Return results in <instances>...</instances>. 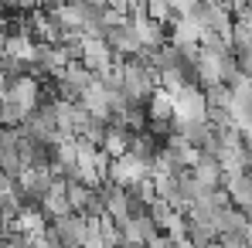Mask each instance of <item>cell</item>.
<instances>
[{
  "label": "cell",
  "instance_id": "cell-7",
  "mask_svg": "<svg viewBox=\"0 0 252 248\" xmlns=\"http://www.w3.org/2000/svg\"><path fill=\"white\" fill-rule=\"evenodd\" d=\"M129 21H133V31H136V38H140V44H143V48H157V44L170 41L167 31H164L167 24L154 21L147 10H133V14H129Z\"/></svg>",
  "mask_w": 252,
  "mask_h": 248
},
{
  "label": "cell",
  "instance_id": "cell-10",
  "mask_svg": "<svg viewBox=\"0 0 252 248\" xmlns=\"http://www.w3.org/2000/svg\"><path fill=\"white\" fill-rule=\"evenodd\" d=\"M24 109L17 106V102H10V99H0V126L3 129H10V126H21L24 123Z\"/></svg>",
  "mask_w": 252,
  "mask_h": 248
},
{
  "label": "cell",
  "instance_id": "cell-4",
  "mask_svg": "<svg viewBox=\"0 0 252 248\" xmlns=\"http://www.w3.org/2000/svg\"><path fill=\"white\" fill-rule=\"evenodd\" d=\"M51 180H55L51 166H24L17 173V191H21L24 204H38L44 197V191L51 187Z\"/></svg>",
  "mask_w": 252,
  "mask_h": 248
},
{
  "label": "cell",
  "instance_id": "cell-11",
  "mask_svg": "<svg viewBox=\"0 0 252 248\" xmlns=\"http://www.w3.org/2000/svg\"><path fill=\"white\" fill-rule=\"evenodd\" d=\"M89 3H95V7H109V0H89Z\"/></svg>",
  "mask_w": 252,
  "mask_h": 248
},
{
  "label": "cell",
  "instance_id": "cell-8",
  "mask_svg": "<svg viewBox=\"0 0 252 248\" xmlns=\"http://www.w3.org/2000/svg\"><path fill=\"white\" fill-rule=\"evenodd\" d=\"M225 191L232 197V204L239 211H246L252 218V173L239 170V173H225Z\"/></svg>",
  "mask_w": 252,
  "mask_h": 248
},
{
  "label": "cell",
  "instance_id": "cell-2",
  "mask_svg": "<svg viewBox=\"0 0 252 248\" xmlns=\"http://www.w3.org/2000/svg\"><path fill=\"white\" fill-rule=\"evenodd\" d=\"M3 99L17 102L24 112H31V109H38L41 102H48L51 95L44 92V79L31 75V72H24V75H17L14 82H7V95H3Z\"/></svg>",
  "mask_w": 252,
  "mask_h": 248
},
{
  "label": "cell",
  "instance_id": "cell-1",
  "mask_svg": "<svg viewBox=\"0 0 252 248\" xmlns=\"http://www.w3.org/2000/svg\"><path fill=\"white\" fill-rule=\"evenodd\" d=\"M170 95H174V123H194V119L208 116V99H205V88L198 82L184 85Z\"/></svg>",
  "mask_w": 252,
  "mask_h": 248
},
{
  "label": "cell",
  "instance_id": "cell-3",
  "mask_svg": "<svg viewBox=\"0 0 252 248\" xmlns=\"http://www.w3.org/2000/svg\"><path fill=\"white\" fill-rule=\"evenodd\" d=\"M85 224H89L85 214L68 211V214H62V218H51V221H48V231H51L55 245H82L85 242Z\"/></svg>",
  "mask_w": 252,
  "mask_h": 248
},
{
  "label": "cell",
  "instance_id": "cell-5",
  "mask_svg": "<svg viewBox=\"0 0 252 248\" xmlns=\"http://www.w3.org/2000/svg\"><path fill=\"white\" fill-rule=\"evenodd\" d=\"M68 204L75 214H102V184L92 187V184H82V180H68Z\"/></svg>",
  "mask_w": 252,
  "mask_h": 248
},
{
  "label": "cell",
  "instance_id": "cell-9",
  "mask_svg": "<svg viewBox=\"0 0 252 248\" xmlns=\"http://www.w3.org/2000/svg\"><path fill=\"white\" fill-rule=\"evenodd\" d=\"M102 150H106L109 157H123L126 150H129V129H123V126H106Z\"/></svg>",
  "mask_w": 252,
  "mask_h": 248
},
{
  "label": "cell",
  "instance_id": "cell-6",
  "mask_svg": "<svg viewBox=\"0 0 252 248\" xmlns=\"http://www.w3.org/2000/svg\"><path fill=\"white\" fill-rule=\"evenodd\" d=\"M102 38H106V44L113 48V55H116V58H133V55H140V51H143V44H140L136 31H133V21L102 28Z\"/></svg>",
  "mask_w": 252,
  "mask_h": 248
}]
</instances>
